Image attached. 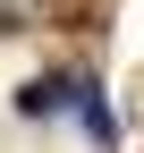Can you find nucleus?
<instances>
[{"label":"nucleus","instance_id":"f257e3e1","mask_svg":"<svg viewBox=\"0 0 144 153\" xmlns=\"http://www.w3.org/2000/svg\"><path fill=\"white\" fill-rule=\"evenodd\" d=\"M76 119H85V128H93V136H102V145H110V136H119V128H110V111H102V94H93V85H85V94H76Z\"/></svg>","mask_w":144,"mask_h":153}]
</instances>
